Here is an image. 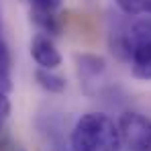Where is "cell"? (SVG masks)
I'll return each mask as SVG.
<instances>
[{
  "label": "cell",
  "instance_id": "1",
  "mask_svg": "<svg viewBox=\"0 0 151 151\" xmlns=\"http://www.w3.org/2000/svg\"><path fill=\"white\" fill-rule=\"evenodd\" d=\"M72 151H121V129L108 114L88 112L78 119L70 137Z\"/></svg>",
  "mask_w": 151,
  "mask_h": 151
},
{
  "label": "cell",
  "instance_id": "2",
  "mask_svg": "<svg viewBox=\"0 0 151 151\" xmlns=\"http://www.w3.org/2000/svg\"><path fill=\"white\" fill-rule=\"evenodd\" d=\"M127 57L133 76L151 80V17L139 19L127 33Z\"/></svg>",
  "mask_w": 151,
  "mask_h": 151
},
{
  "label": "cell",
  "instance_id": "3",
  "mask_svg": "<svg viewBox=\"0 0 151 151\" xmlns=\"http://www.w3.org/2000/svg\"><path fill=\"white\" fill-rule=\"evenodd\" d=\"M123 143L131 151H151V119L141 112H125L119 119Z\"/></svg>",
  "mask_w": 151,
  "mask_h": 151
},
{
  "label": "cell",
  "instance_id": "4",
  "mask_svg": "<svg viewBox=\"0 0 151 151\" xmlns=\"http://www.w3.org/2000/svg\"><path fill=\"white\" fill-rule=\"evenodd\" d=\"M31 55H33V59L37 61V65L41 70H55L57 65H61V55L55 47V43L43 33H37L33 37Z\"/></svg>",
  "mask_w": 151,
  "mask_h": 151
},
{
  "label": "cell",
  "instance_id": "5",
  "mask_svg": "<svg viewBox=\"0 0 151 151\" xmlns=\"http://www.w3.org/2000/svg\"><path fill=\"white\" fill-rule=\"evenodd\" d=\"M35 80L39 82L41 88H45L51 94H59V92L65 90V78L53 74L51 70H41V68H39V70L35 72Z\"/></svg>",
  "mask_w": 151,
  "mask_h": 151
},
{
  "label": "cell",
  "instance_id": "6",
  "mask_svg": "<svg viewBox=\"0 0 151 151\" xmlns=\"http://www.w3.org/2000/svg\"><path fill=\"white\" fill-rule=\"evenodd\" d=\"M0 90L2 92L10 90V51L2 37V31H0Z\"/></svg>",
  "mask_w": 151,
  "mask_h": 151
},
{
  "label": "cell",
  "instance_id": "7",
  "mask_svg": "<svg viewBox=\"0 0 151 151\" xmlns=\"http://www.w3.org/2000/svg\"><path fill=\"white\" fill-rule=\"evenodd\" d=\"M78 63H80L82 72H88V74H92V76L104 72V59L98 57V55H90V53L78 55Z\"/></svg>",
  "mask_w": 151,
  "mask_h": 151
},
{
  "label": "cell",
  "instance_id": "8",
  "mask_svg": "<svg viewBox=\"0 0 151 151\" xmlns=\"http://www.w3.org/2000/svg\"><path fill=\"white\" fill-rule=\"evenodd\" d=\"M31 4V17L35 14H55L61 6V0H27Z\"/></svg>",
  "mask_w": 151,
  "mask_h": 151
},
{
  "label": "cell",
  "instance_id": "9",
  "mask_svg": "<svg viewBox=\"0 0 151 151\" xmlns=\"http://www.w3.org/2000/svg\"><path fill=\"white\" fill-rule=\"evenodd\" d=\"M149 0H116L119 8L127 12V14H139V12H145V6H147Z\"/></svg>",
  "mask_w": 151,
  "mask_h": 151
},
{
  "label": "cell",
  "instance_id": "10",
  "mask_svg": "<svg viewBox=\"0 0 151 151\" xmlns=\"http://www.w3.org/2000/svg\"><path fill=\"white\" fill-rule=\"evenodd\" d=\"M8 116H10V100H8L6 92L0 90V131L4 129L6 121H8Z\"/></svg>",
  "mask_w": 151,
  "mask_h": 151
},
{
  "label": "cell",
  "instance_id": "11",
  "mask_svg": "<svg viewBox=\"0 0 151 151\" xmlns=\"http://www.w3.org/2000/svg\"><path fill=\"white\" fill-rule=\"evenodd\" d=\"M145 12H149V14H151V0L147 2V6H145Z\"/></svg>",
  "mask_w": 151,
  "mask_h": 151
},
{
  "label": "cell",
  "instance_id": "12",
  "mask_svg": "<svg viewBox=\"0 0 151 151\" xmlns=\"http://www.w3.org/2000/svg\"><path fill=\"white\" fill-rule=\"evenodd\" d=\"M0 31H2V23H0Z\"/></svg>",
  "mask_w": 151,
  "mask_h": 151
}]
</instances>
